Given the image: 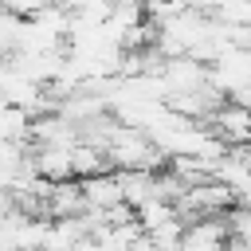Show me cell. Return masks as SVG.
Segmentation results:
<instances>
[{
	"label": "cell",
	"instance_id": "10",
	"mask_svg": "<svg viewBox=\"0 0 251 251\" xmlns=\"http://www.w3.org/2000/svg\"><path fill=\"white\" fill-rule=\"evenodd\" d=\"M71 169H75V180H90V176H98V173H110L106 149L78 141V145L71 149Z\"/></svg>",
	"mask_w": 251,
	"mask_h": 251
},
{
	"label": "cell",
	"instance_id": "11",
	"mask_svg": "<svg viewBox=\"0 0 251 251\" xmlns=\"http://www.w3.org/2000/svg\"><path fill=\"white\" fill-rule=\"evenodd\" d=\"M212 20L224 27H247L251 31V0H212Z\"/></svg>",
	"mask_w": 251,
	"mask_h": 251
},
{
	"label": "cell",
	"instance_id": "17",
	"mask_svg": "<svg viewBox=\"0 0 251 251\" xmlns=\"http://www.w3.org/2000/svg\"><path fill=\"white\" fill-rule=\"evenodd\" d=\"M239 153H243V161H247V165H251V145H247V149H239Z\"/></svg>",
	"mask_w": 251,
	"mask_h": 251
},
{
	"label": "cell",
	"instance_id": "8",
	"mask_svg": "<svg viewBox=\"0 0 251 251\" xmlns=\"http://www.w3.org/2000/svg\"><path fill=\"white\" fill-rule=\"evenodd\" d=\"M78 216H86L82 184L78 180L51 184V192H47V220H78Z\"/></svg>",
	"mask_w": 251,
	"mask_h": 251
},
{
	"label": "cell",
	"instance_id": "14",
	"mask_svg": "<svg viewBox=\"0 0 251 251\" xmlns=\"http://www.w3.org/2000/svg\"><path fill=\"white\" fill-rule=\"evenodd\" d=\"M0 4H4V12H12V16H20V20H31V16H39V12L55 8L59 0H0Z\"/></svg>",
	"mask_w": 251,
	"mask_h": 251
},
{
	"label": "cell",
	"instance_id": "7",
	"mask_svg": "<svg viewBox=\"0 0 251 251\" xmlns=\"http://www.w3.org/2000/svg\"><path fill=\"white\" fill-rule=\"evenodd\" d=\"M78 184H82V196H86V212H110V208L126 204L122 180H118L114 169H110V173H98V176H90V180H78Z\"/></svg>",
	"mask_w": 251,
	"mask_h": 251
},
{
	"label": "cell",
	"instance_id": "13",
	"mask_svg": "<svg viewBox=\"0 0 251 251\" xmlns=\"http://www.w3.org/2000/svg\"><path fill=\"white\" fill-rule=\"evenodd\" d=\"M20 27H24V20L0 8V55H4V59L16 51V43H20Z\"/></svg>",
	"mask_w": 251,
	"mask_h": 251
},
{
	"label": "cell",
	"instance_id": "16",
	"mask_svg": "<svg viewBox=\"0 0 251 251\" xmlns=\"http://www.w3.org/2000/svg\"><path fill=\"white\" fill-rule=\"evenodd\" d=\"M224 251H251V247H243V243H235V239H231V243H227Z\"/></svg>",
	"mask_w": 251,
	"mask_h": 251
},
{
	"label": "cell",
	"instance_id": "4",
	"mask_svg": "<svg viewBox=\"0 0 251 251\" xmlns=\"http://www.w3.org/2000/svg\"><path fill=\"white\" fill-rule=\"evenodd\" d=\"M227 243H231L227 220L224 216H204V220H188L180 251H224Z\"/></svg>",
	"mask_w": 251,
	"mask_h": 251
},
{
	"label": "cell",
	"instance_id": "12",
	"mask_svg": "<svg viewBox=\"0 0 251 251\" xmlns=\"http://www.w3.org/2000/svg\"><path fill=\"white\" fill-rule=\"evenodd\" d=\"M227 231H231V239L235 243H243V247H251V208H243V204H235L227 216Z\"/></svg>",
	"mask_w": 251,
	"mask_h": 251
},
{
	"label": "cell",
	"instance_id": "9",
	"mask_svg": "<svg viewBox=\"0 0 251 251\" xmlns=\"http://www.w3.org/2000/svg\"><path fill=\"white\" fill-rule=\"evenodd\" d=\"M118 180H122V196L133 212L161 196V173H118Z\"/></svg>",
	"mask_w": 251,
	"mask_h": 251
},
{
	"label": "cell",
	"instance_id": "3",
	"mask_svg": "<svg viewBox=\"0 0 251 251\" xmlns=\"http://www.w3.org/2000/svg\"><path fill=\"white\" fill-rule=\"evenodd\" d=\"M161 82H165L169 98H173V94H196V90H208V86H212V82H208V67L196 63L192 55L165 59V67H161ZM169 98H165V102H169Z\"/></svg>",
	"mask_w": 251,
	"mask_h": 251
},
{
	"label": "cell",
	"instance_id": "15",
	"mask_svg": "<svg viewBox=\"0 0 251 251\" xmlns=\"http://www.w3.org/2000/svg\"><path fill=\"white\" fill-rule=\"evenodd\" d=\"M235 204H243V208H251V180H247V188L235 196Z\"/></svg>",
	"mask_w": 251,
	"mask_h": 251
},
{
	"label": "cell",
	"instance_id": "1",
	"mask_svg": "<svg viewBox=\"0 0 251 251\" xmlns=\"http://www.w3.org/2000/svg\"><path fill=\"white\" fill-rule=\"evenodd\" d=\"M106 161L114 173H165L169 169V157L149 141V133L122 126V122H118L114 137L106 141Z\"/></svg>",
	"mask_w": 251,
	"mask_h": 251
},
{
	"label": "cell",
	"instance_id": "2",
	"mask_svg": "<svg viewBox=\"0 0 251 251\" xmlns=\"http://www.w3.org/2000/svg\"><path fill=\"white\" fill-rule=\"evenodd\" d=\"M208 129L216 133V141L224 149H247L251 145V110L239 102H220L216 114L208 118Z\"/></svg>",
	"mask_w": 251,
	"mask_h": 251
},
{
	"label": "cell",
	"instance_id": "5",
	"mask_svg": "<svg viewBox=\"0 0 251 251\" xmlns=\"http://www.w3.org/2000/svg\"><path fill=\"white\" fill-rule=\"evenodd\" d=\"M27 141H31V149H47V145H78V126L67 122L59 110H55V114H39V118H31Z\"/></svg>",
	"mask_w": 251,
	"mask_h": 251
},
{
	"label": "cell",
	"instance_id": "6",
	"mask_svg": "<svg viewBox=\"0 0 251 251\" xmlns=\"http://www.w3.org/2000/svg\"><path fill=\"white\" fill-rule=\"evenodd\" d=\"M71 149H75V145H47V149H31V169H35V176H43L47 184L75 180Z\"/></svg>",
	"mask_w": 251,
	"mask_h": 251
}]
</instances>
